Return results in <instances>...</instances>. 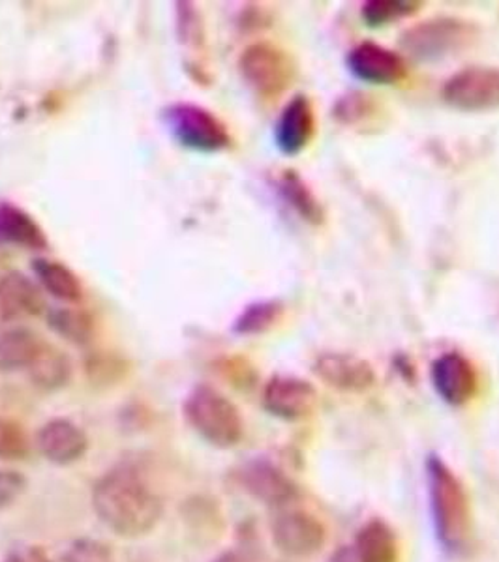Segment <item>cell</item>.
Returning a JSON list of instances; mask_svg holds the SVG:
<instances>
[{
	"instance_id": "6da1fadb",
	"label": "cell",
	"mask_w": 499,
	"mask_h": 562,
	"mask_svg": "<svg viewBox=\"0 0 499 562\" xmlns=\"http://www.w3.org/2000/svg\"><path fill=\"white\" fill-rule=\"evenodd\" d=\"M92 508L103 527L121 538L147 537L160 524L164 505L135 467L119 465L92 487Z\"/></svg>"
},
{
	"instance_id": "7a4b0ae2",
	"label": "cell",
	"mask_w": 499,
	"mask_h": 562,
	"mask_svg": "<svg viewBox=\"0 0 499 562\" xmlns=\"http://www.w3.org/2000/svg\"><path fill=\"white\" fill-rule=\"evenodd\" d=\"M426 492L435 538L443 551L458 555L472 535V506L466 486L440 456L426 460Z\"/></svg>"
},
{
	"instance_id": "3957f363",
	"label": "cell",
	"mask_w": 499,
	"mask_h": 562,
	"mask_svg": "<svg viewBox=\"0 0 499 562\" xmlns=\"http://www.w3.org/2000/svg\"><path fill=\"white\" fill-rule=\"evenodd\" d=\"M185 420L214 448L237 447L244 437V418L237 405L211 384H198L182 403Z\"/></svg>"
},
{
	"instance_id": "277c9868",
	"label": "cell",
	"mask_w": 499,
	"mask_h": 562,
	"mask_svg": "<svg viewBox=\"0 0 499 562\" xmlns=\"http://www.w3.org/2000/svg\"><path fill=\"white\" fill-rule=\"evenodd\" d=\"M479 29L469 21L442 18L413 25L402 34L400 45L411 58L421 63H432L453 57L474 44Z\"/></svg>"
},
{
	"instance_id": "5b68a950",
	"label": "cell",
	"mask_w": 499,
	"mask_h": 562,
	"mask_svg": "<svg viewBox=\"0 0 499 562\" xmlns=\"http://www.w3.org/2000/svg\"><path fill=\"white\" fill-rule=\"evenodd\" d=\"M169 134L174 139L198 153H220L231 145V134L224 122L198 103H174L164 111Z\"/></svg>"
},
{
	"instance_id": "8992f818",
	"label": "cell",
	"mask_w": 499,
	"mask_h": 562,
	"mask_svg": "<svg viewBox=\"0 0 499 562\" xmlns=\"http://www.w3.org/2000/svg\"><path fill=\"white\" fill-rule=\"evenodd\" d=\"M239 71L244 83L257 97L276 98L291 87L297 68L291 55L282 47L269 42H256L248 45L239 58Z\"/></svg>"
},
{
	"instance_id": "52a82bcc",
	"label": "cell",
	"mask_w": 499,
	"mask_h": 562,
	"mask_svg": "<svg viewBox=\"0 0 499 562\" xmlns=\"http://www.w3.org/2000/svg\"><path fill=\"white\" fill-rule=\"evenodd\" d=\"M447 105L466 113L499 109V68L469 66L448 77L442 90Z\"/></svg>"
},
{
	"instance_id": "ba28073f",
	"label": "cell",
	"mask_w": 499,
	"mask_h": 562,
	"mask_svg": "<svg viewBox=\"0 0 499 562\" xmlns=\"http://www.w3.org/2000/svg\"><path fill=\"white\" fill-rule=\"evenodd\" d=\"M270 537L276 550L282 555L289 559H310L325 548L326 529L314 514L288 508L280 512L270 525Z\"/></svg>"
},
{
	"instance_id": "9c48e42d",
	"label": "cell",
	"mask_w": 499,
	"mask_h": 562,
	"mask_svg": "<svg viewBox=\"0 0 499 562\" xmlns=\"http://www.w3.org/2000/svg\"><path fill=\"white\" fill-rule=\"evenodd\" d=\"M430 381L435 394L451 407H462L479 392V373L474 362L461 352H445L430 368Z\"/></svg>"
},
{
	"instance_id": "30bf717a",
	"label": "cell",
	"mask_w": 499,
	"mask_h": 562,
	"mask_svg": "<svg viewBox=\"0 0 499 562\" xmlns=\"http://www.w3.org/2000/svg\"><path fill=\"white\" fill-rule=\"evenodd\" d=\"M239 480L250 497L273 508H286L299 497V487L293 480L265 458L246 461L239 473Z\"/></svg>"
},
{
	"instance_id": "8fae6325",
	"label": "cell",
	"mask_w": 499,
	"mask_h": 562,
	"mask_svg": "<svg viewBox=\"0 0 499 562\" xmlns=\"http://www.w3.org/2000/svg\"><path fill=\"white\" fill-rule=\"evenodd\" d=\"M263 407L269 415L286 422L304 420L318 407L314 384L295 375H276L263 389Z\"/></svg>"
},
{
	"instance_id": "7c38bea8",
	"label": "cell",
	"mask_w": 499,
	"mask_h": 562,
	"mask_svg": "<svg viewBox=\"0 0 499 562\" xmlns=\"http://www.w3.org/2000/svg\"><path fill=\"white\" fill-rule=\"evenodd\" d=\"M347 70L368 85H397L408 76V63L400 53L374 42L355 45L346 57Z\"/></svg>"
},
{
	"instance_id": "4fadbf2b",
	"label": "cell",
	"mask_w": 499,
	"mask_h": 562,
	"mask_svg": "<svg viewBox=\"0 0 499 562\" xmlns=\"http://www.w3.org/2000/svg\"><path fill=\"white\" fill-rule=\"evenodd\" d=\"M315 137L314 105L307 97H293L286 103L275 124V143L284 156H299Z\"/></svg>"
},
{
	"instance_id": "5bb4252c",
	"label": "cell",
	"mask_w": 499,
	"mask_h": 562,
	"mask_svg": "<svg viewBox=\"0 0 499 562\" xmlns=\"http://www.w3.org/2000/svg\"><path fill=\"white\" fill-rule=\"evenodd\" d=\"M40 454L53 465H71L81 460L89 450V437L84 428L68 418H53L45 422L36 434Z\"/></svg>"
},
{
	"instance_id": "9a60e30c",
	"label": "cell",
	"mask_w": 499,
	"mask_h": 562,
	"mask_svg": "<svg viewBox=\"0 0 499 562\" xmlns=\"http://www.w3.org/2000/svg\"><path fill=\"white\" fill-rule=\"evenodd\" d=\"M314 373L326 386L342 392H365L376 383L374 368L350 352H323L315 358Z\"/></svg>"
},
{
	"instance_id": "2e32d148",
	"label": "cell",
	"mask_w": 499,
	"mask_h": 562,
	"mask_svg": "<svg viewBox=\"0 0 499 562\" xmlns=\"http://www.w3.org/2000/svg\"><path fill=\"white\" fill-rule=\"evenodd\" d=\"M0 302L7 310L10 323L42 317L49 312L44 289L40 288L38 281L20 270L0 276Z\"/></svg>"
},
{
	"instance_id": "e0dca14e",
	"label": "cell",
	"mask_w": 499,
	"mask_h": 562,
	"mask_svg": "<svg viewBox=\"0 0 499 562\" xmlns=\"http://www.w3.org/2000/svg\"><path fill=\"white\" fill-rule=\"evenodd\" d=\"M42 338L29 326H8L0 330V373L29 371L36 364L40 355L47 347Z\"/></svg>"
},
{
	"instance_id": "ac0fdd59",
	"label": "cell",
	"mask_w": 499,
	"mask_h": 562,
	"mask_svg": "<svg viewBox=\"0 0 499 562\" xmlns=\"http://www.w3.org/2000/svg\"><path fill=\"white\" fill-rule=\"evenodd\" d=\"M0 243L31 251L49 248L44 227L29 212L10 201H0Z\"/></svg>"
},
{
	"instance_id": "d6986e66",
	"label": "cell",
	"mask_w": 499,
	"mask_h": 562,
	"mask_svg": "<svg viewBox=\"0 0 499 562\" xmlns=\"http://www.w3.org/2000/svg\"><path fill=\"white\" fill-rule=\"evenodd\" d=\"M353 551L361 562H400L397 532L384 519H370L358 529Z\"/></svg>"
},
{
	"instance_id": "ffe728a7",
	"label": "cell",
	"mask_w": 499,
	"mask_h": 562,
	"mask_svg": "<svg viewBox=\"0 0 499 562\" xmlns=\"http://www.w3.org/2000/svg\"><path fill=\"white\" fill-rule=\"evenodd\" d=\"M33 274L40 288L52 294L53 299L66 302L70 306L84 301V283L65 262L55 261L49 257H36L33 261Z\"/></svg>"
},
{
	"instance_id": "44dd1931",
	"label": "cell",
	"mask_w": 499,
	"mask_h": 562,
	"mask_svg": "<svg viewBox=\"0 0 499 562\" xmlns=\"http://www.w3.org/2000/svg\"><path fill=\"white\" fill-rule=\"evenodd\" d=\"M47 326L58 338L65 339L71 346L85 347L89 346L95 334H97V323L92 319L89 312H85L81 307L60 306L53 307L47 314Z\"/></svg>"
},
{
	"instance_id": "7402d4cb",
	"label": "cell",
	"mask_w": 499,
	"mask_h": 562,
	"mask_svg": "<svg viewBox=\"0 0 499 562\" xmlns=\"http://www.w3.org/2000/svg\"><path fill=\"white\" fill-rule=\"evenodd\" d=\"M26 375L33 381L34 386L45 392L65 389L71 378L70 357L53 344H47L36 364L26 371Z\"/></svg>"
},
{
	"instance_id": "603a6c76",
	"label": "cell",
	"mask_w": 499,
	"mask_h": 562,
	"mask_svg": "<svg viewBox=\"0 0 499 562\" xmlns=\"http://www.w3.org/2000/svg\"><path fill=\"white\" fill-rule=\"evenodd\" d=\"M284 317V304L278 301H259L248 304L233 323L239 336H262L273 330Z\"/></svg>"
},
{
	"instance_id": "cb8c5ba5",
	"label": "cell",
	"mask_w": 499,
	"mask_h": 562,
	"mask_svg": "<svg viewBox=\"0 0 499 562\" xmlns=\"http://www.w3.org/2000/svg\"><path fill=\"white\" fill-rule=\"evenodd\" d=\"M421 8L423 2H415V0H368L361 8V18L366 26L381 29L415 15Z\"/></svg>"
},
{
	"instance_id": "d4e9b609",
	"label": "cell",
	"mask_w": 499,
	"mask_h": 562,
	"mask_svg": "<svg viewBox=\"0 0 499 562\" xmlns=\"http://www.w3.org/2000/svg\"><path fill=\"white\" fill-rule=\"evenodd\" d=\"M280 192H282L284 199L288 201L289 205L301 214L302 220L312 222V224H320L323 220L320 201L314 198V193L308 190L299 175H295L293 171L284 175L280 179Z\"/></svg>"
},
{
	"instance_id": "484cf974",
	"label": "cell",
	"mask_w": 499,
	"mask_h": 562,
	"mask_svg": "<svg viewBox=\"0 0 499 562\" xmlns=\"http://www.w3.org/2000/svg\"><path fill=\"white\" fill-rule=\"evenodd\" d=\"M31 452V441L20 422L0 416V461L25 460Z\"/></svg>"
},
{
	"instance_id": "4316f807",
	"label": "cell",
	"mask_w": 499,
	"mask_h": 562,
	"mask_svg": "<svg viewBox=\"0 0 499 562\" xmlns=\"http://www.w3.org/2000/svg\"><path fill=\"white\" fill-rule=\"evenodd\" d=\"M129 371V366L124 360L113 355H92V357L85 360V373L87 378L97 384H115L124 379Z\"/></svg>"
},
{
	"instance_id": "83f0119b",
	"label": "cell",
	"mask_w": 499,
	"mask_h": 562,
	"mask_svg": "<svg viewBox=\"0 0 499 562\" xmlns=\"http://www.w3.org/2000/svg\"><path fill=\"white\" fill-rule=\"evenodd\" d=\"M63 562H117V559L113 550L102 540L79 538L68 546Z\"/></svg>"
},
{
	"instance_id": "f1b7e54d",
	"label": "cell",
	"mask_w": 499,
	"mask_h": 562,
	"mask_svg": "<svg viewBox=\"0 0 499 562\" xmlns=\"http://www.w3.org/2000/svg\"><path fill=\"white\" fill-rule=\"evenodd\" d=\"M177 31H179L180 42H201L203 40V29L199 21L198 10L190 2H177Z\"/></svg>"
},
{
	"instance_id": "f546056e",
	"label": "cell",
	"mask_w": 499,
	"mask_h": 562,
	"mask_svg": "<svg viewBox=\"0 0 499 562\" xmlns=\"http://www.w3.org/2000/svg\"><path fill=\"white\" fill-rule=\"evenodd\" d=\"M25 490L26 479L20 471L0 469V510L15 505Z\"/></svg>"
},
{
	"instance_id": "4dcf8cb0",
	"label": "cell",
	"mask_w": 499,
	"mask_h": 562,
	"mask_svg": "<svg viewBox=\"0 0 499 562\" xmlns=\"http://www.w3.org/2000/svg\"><path fill=\"white\" fill-rule=\"evenodd\" d=\"M329 562H361L355 555V551H353L352 546H344V548H340L336 553H333V557L329 559Z\"/></svg>"
},
{
	"instance_id": "1f68e13d",
	"label": "cell",
	"mask_w": 499,
	"mask_h": 562,
	"mask_svg": "<svg viewBox=\"0 0 499 562\" xmlns=\"http://www.w3.org/2000/svg\"><path fill=\"white\" fill-rule=\"evenodd\" d=\"M212 562H250L248 557H244L239 551H224L220 553L217 559H212Z\"/></svg>"
},
{
	"instance_id": "d6a6232c",
	"label": "cell",
	"mask_w": 499,
	"mask_h": 562,
	"mask_svg": "<svg viewBox=\"0 0 499 562\" xmlns=\"http://www.w3.org/2000/svg\"><path fill=\"white\" fill-rule=\"evenodd\" d=\"M0 562H26L25 551H23V548L8 551L7 557Z\"/></svg>"
},
{
	"instance_id": "836d02e7",
	"label": "cell",
	"mask_w": 499,
	"mask_h": 562,
	"mask_svg": "<svg viewBox=\"0 0 499 562\" xmlns=\"http://www.w3.org/2000/svg\"><path fill=\"white\" fill-rule=\"evenodd\" d=\"M7 325H10V319H8L7 310H4L2 302H0V330Z\"/></svg>"
}]
</instances>
